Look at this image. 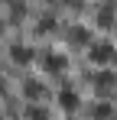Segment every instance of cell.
<instances>
[{
  "instance_id": "obj_5",
  "label": "cell",
  "mask_w": 117,
  "mask_h": 120,
  "mask_svg": "<svg viewBox=\"0 0 117 120\" xmlns=\"http://www.w3.org/2000/svg\"><path fill=\"white\" fill-rule=\"evenodd\" d=\"M65 55H58V52H52V55H46V71H52V75H58V71H65Z\"/></svg>"
},
{
  "instance_id": "obj_2",
  "label": "cell",
  "mask_w": 117,
  "mask_h": 120,
  "mask_svg": "<svg viewBox=\"0 0 117 120\" xmlns=\"http://www.w3.org/2000/svg\"><path fill=\"white\" fill-rule=\"evenodd\" d=\"M58 107H62V110H78V107H81V101H78V91H75V88L58 91Z\"/></svg>"
},
{
  "instance_id": "obj_6",
  "label": "cell",
  "mask_w": 117,
  "mask_h": 120,
  "mask_svg": "<svg viewBox=\"0 0 117 120\" xmlns=\"http://www.w3.org/2000/svg\"><path fill=\"white\" fill-rule=\"evenodd\" d=\"M68 39L75 42V45H85V42L91 39V33H88V29H85V26H75V29H72V33H68Z\"/></svg>"
},
{
  "instance_id": "obj_1",
  "label": "cell",
  "mask_w": 117,
  "mask_h": 120,
  "mask_svg": "<svg viewBox=\"0 0 117 120\" xmlns=\"http://www.w3.org/2000/svg\"><path fill=\"white\" fill-rule=\"evenodd\" d=\"M114 45H111V42H98V45H91V49H88V59L91 62H98V65H107V62H114Z\"/></svg>"
},
{
  "instance_id": "obj_4",
  "label": "cell",
  "mask_w": 117,
  "mask_h": 120,
  "mask_svg": "<svg viewBox=\"0 0 117 120\" xmlns=\"http://www.w3.org/2000/svg\"><path fill=\"white\" fill-rule=\"evenodd\" d=\"M23 94H26L29 101H39L42 94H46V84H42V81H33V78H29V81H23Z\"/></svg>"
},
{
  "instance_id": "obj_8",
  "label": "cell",
  "mask_w": 117,
  "mask_h": 120,
  "mask_svg": "<svg viewBox=\"0 0 117 120\" xmlns=\"http://www.w3.org/2000/svg\"><path fill=\"white\" fill-rule=\"evenodd\" d=\"M111 23H114V13H111V7H104V10L98 13V26H104V29H107Z\"/></svg>"
},
{
  "instance_id": "obj_9",
  "label": "cell",
  "mask_w": 117,
  "mask_h": 120,
  "mask_svg": "<svg viewBox=\"0 0 117 120\" xmlns=\"http://www.w3.org/2000/svg\"><path fill=\"white\" fill-rule=\"evenodd\" d=\"M26 117H29V120H49V114H46L42 107H33V110H29Z\"/></svg>"
},
{
  "instance_id": "obj_3",
  "label": "cell",
  "mask_w": 117,
  "mask_h": 120,
  "mask_svg": "<svg viewBox=\"0 0 117 120\" xmlns=\"http://www.w3.org/2000/svg\"><path fill=\"white\" fill-rule=\"evenodd\" d=\"M10 59L16 62V65H29L33 62V49H26L23 42H16V45H10Z\"/></svg>"
},
{
  "instance_id": "obj_7",
  "label": "cell",
  "mask_w": 117,
  "mask_h": 120,
  "mask_svg": "<svg viewBox=\"0 0 117 120\" xmlns=\"http://www.w3.org/2000/svg\"><path fill=\"white\" fill-rule=\"evenodd\" d=\"M91 114H94V120H107L111 114H114V107H111V104H98Z\"/></svg>"
}]
</instances>
